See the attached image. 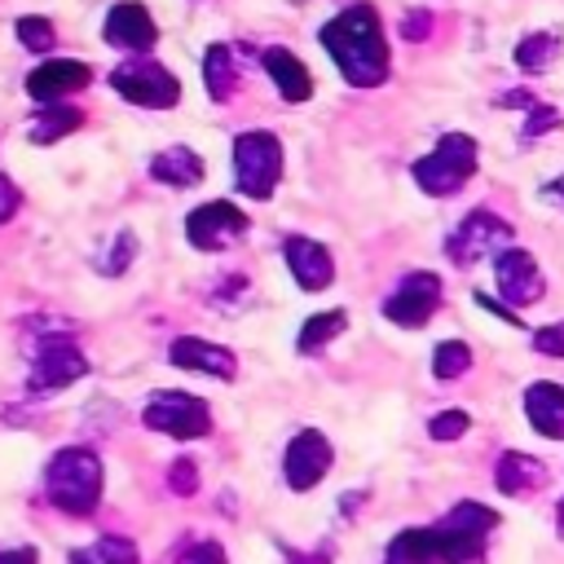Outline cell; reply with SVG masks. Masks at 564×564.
Segmentation results:
<instances>
[{"label": "cell", "instance_id": "obj_38", "mask_svg": "<svg viewBox=\"0 0 564 564\" xmlns=\"http://www.w3.org/2000/svg\"><path fill=\"white\" fill-rule=\"evenodd\" d=\"M476 304H480L485 313H494V317H502L507 326H520V317H516V308H507V304H494V295H476Z\"/></svg>", "mask_w": 564, "mask_h": 564}, {"label": "cell", "instance_id": "obj_8", "mask_svg": "<svg viewBox=\"0 0 564 564\" xmlns=\"http://www.w3.org/2000/svg\"><path fill=\"white\" fill-rule=\"evenodd\" d=\"M141 419H145V427H154L163 436H176V441H194V436L212 432V410L194 392H159V397L145 401Z\"/></svg>", "mask_w": 564, "mask_h": 564}, {"label": "cell", "instance_id": "obj_7", "mask_svg": "<svg viewBox=\"0 0 564 564\" xmlns=\"http://www.w3.org/2000/svg\"><path fill=\"white\" fill-rule=\"evenodd\" d=\"M110 88H115L123 101L145 106V110H167V106H176V97H181V79H176L167 66L145 62V57L115 66V70H110Z\"/></svg>", "mask_w": 564, "mask_h": 564}, {"label": "cell", "instance_id": "obj_14", "mask_svg": "<svg viewBox=\"0 0 564 564\" xmlns=\"http://www.w3.org/2000/svg\"><path fill=\"white\" fill-rule=\"evenodd\" d=\"M88 84H93V70H88V62H75V57L40 62V66L26 75V93H31L40 106H48V101H57V97H70V93H79V88H88Z\"/></svg>", "mask_w": 564, "mask_h": 564}, {"label": "cell", "instance_id": "obj_18", "mask_svg": "<svg viewBox=\"0 0 564 564\" xmlns=\"http://www.w3.org/2000/svg\"><path fill=\"white\" fill-rule=\"evenodd\" d=\"M524 414H529L538 436L564 441V383H555V379L529 383L524 388Z\"/></svg>", "mask_w": 564, "mask_h": 564}, {"label": "cell", "instance_id": "obj_9", "mask_svg": "<svg viewBox=\"0 0 564 564\" xmlns=\"http://www.w3.org/2000/svg\"><path fill=\"white\" fill-rule=\"evenodd\" d=\"M251 229L247 212H238L229 198H216V203H203L185 216V238L198 247V251H220L229 247L234 238H242Z\"/></svg>", "mask_w": 564, "mask_h": 564}, {"label": "cell", "instance_id": "obj_42", "mask_svg": "<svg viewBox=\"0 0 564 564\" xmlns=\"http://www.w3.org/2000/svg\"><path fill=\"white\" fill-rule=\"evenodd\" d=\"M555 524H560V538H564V498H560V507H555Z\"/></svg>", "mask_w": 564, "mask_h": 564}, {"label": "cell", "instance_id": "obj_22", "mask_svg": "<svg viewBox=\"0 0 564 564\" xmlns=\"http://www.w3.org/2000/svg\"><path fill=\"white\" fill-rule=\"evenodd\" d=\"M383 564H441L436 533H432V529H401V533L388 542Z\"/></svg>", "mask_w": 564, "mask_h": 564}, {"label": "cell", "instance_id": "obj_36", "mask_svg": "<svg viewBox=\"0 0 564 564\" xmlns=\"http://www.w3.org/2000/svg\"><path fill=\"white\" fill-rule=\"evenodd\" d=\"M181 564H225V546L220 542H194L181 555Z\"/></svg>", "mask_w": 564, "mask_h": 564}, {"label": "cell", "instance_id": "obj_34", "mask_svg": "<svg viewBox=\"0 0 564 564\" xmlns=\"http://www.w3.org/2000/svg\"><path fill=\"white\" fill-rule=\"evenodd\" d=\"M533 348L542 357H564V322H551V326L533 330Z\"/></svg>", "mask_w": 564, "mask_h": 564}, {"label": "cell", "instance_id": "obj_32", "mask_svg": "<svg viewBox=\"0 0 564 564\" xmlns=\"http://www.w3.org/2000/svg\"><path fill=\"white\" fill-rule=\"evenodd\" d=\"M467 423H471L467 410H441V414L427 423V436H432V441H454V436L467 432Z\"/></svg>", "mask_w": 564, "mask_h": 564}, {"label": "cell", "instance_id": "obj_30", "mask_svg": "<svg viewBox=\"0 0 564 564\" xmlns=\"http://www.w3.org/2000/svg\"><path fill=\"white\" fill-rule=\"evenodd\" d=\"M560 123H564V115H560L555 106L533 101V106H529V119H524V128H520V141H538L542 132H555Z\"/></svg>", "mask_w": 564, "mask_h": 564}, {"label": "cell", "instance_id": "obj_35", "mask_svg": "<svg viewBox=\"0 0 564 564\" xmlns=\"http://www.w3.org/2000/svg\"><path fill=\"white\" fill-rule=\"evenodd\" d=\"M401 35H405V40H427V35H432V13H427V9H410V13L401 18Z\"/></svg>", "mask_w": 564, "mask_h": 564}, {"label": "cell", "instance_id": "obj_41", "mask_svg": "<svg viewBox=\"0 0 564 564\" xmlns=\"http://www.w3.org/2000/svg\"><path fill=\"white\" fill-rule=\"evenodd\" d=\"M286 560H291V564H326V551H317V555H291V551H286Z\"/></svg>", "mask_w": 564, "mask_h": 564}, {"label": "cell", "instance_id": "obj_21", "mask_svg": "<svg viewBox=\"0 0 564 564\" xmlns=\"http://www.w3.org/2000/svg\"><path fill=\"white\" fill-rule=\"evenodd\" d=\"M150 176L159 185H172V189H189L203 181V159L189 150V145H167L150 159Z\"/></svg>", "mask_w": 564, "mask_h": 564}, {"label": "cell", "instance_id": "obj_29", "mask_svg": "<svg viewBox=\"0 0 564 564\" xmlns=\"http://www.w3.org/2000/svg\"><path fill=\"white\" fill-rule=\"evenodd\" d=\"M13 35L22 40V48H31V53H48L53 48V22L48 18H40V13H26V18H18L13 22Z\"/></svg>", "mask_w": 564, "mask_h": 564}, {"label": "cell", "instance_id": "obj_19", "mask_svg": "<svg viewBox=\"0 0 564 564\" xmlns=\"http://www.w3.org/2000/svg\"><path fill=\"white\" fill-rule=\"evenodd\" d=\"M260 62H264L273 88L282 93V101H295V106H300V101L313 97V75H308V66H304L291 48H264Z\"/></svg>", "mask_w": 564, "mask_h": 564}, {"label": "cell", "instance_id": "obj_2", "mask_svg": "<svg viewBox=\"0 0 564 564\" xmlns=\"http://www.w3.org/2000/svg\"><path fill=\"white\" fill-rule=\"evenodd\" d=\"M44 489H48V502L62 507L66 516H88L101 498V463L93 449H57L48 471H44Z\"/></svg>", "mask_w": 564, "mask_h": 564}, {"label": "cell", "instance_id": "obj_13", "mask_svg": "<svg viewBox=\"0 0 564 564\" xmlns=\"http://www.w3.org/2000/svg\"><path fill=\"white\" fill-rule=\"evenodd\" d=\"M330 441L317 432V427H304V432H295L291 436V445H286V454H282V471H286V485L295 489V494H304V489H313L326 471H330Z\"/></svg>", "mask_w": 564, "mask_h": 564}, {"label": "cell", "instance_id": "obj_24", "mask_svg": "<svg viewBox=\"0 0 564 564\" xmlns=\"http://www.w3.org/2000/svg\"><path fill=\"white\" fill-rule=\"evenodd\" d=\"M560 48H564V40H560L555 31H533V35H524V40L516 44V66H520L524 75H542V70H551V62L560 57Z\"/></svg>", "mask_w": 564, "mask_h": 564}, {"label": "cell", "instance_id": "obj_40", "mask_svg": "<svg viewBox=\"0 0 564 564\" xmlns=\"http://www.w3.org/2000/svg\"><path fill=\"white\" fill-rule=\"evenodd\" d=\"M542 198H546V203H564V176L546 181V185H542Z\"/></svg>", "mask_w": 564, "mask_h": 564}, {"label": "cell", "instance_id": "obj_4", "mask_svg": "<svg viewBox=\"0 0 564 564\" xmlns=\"http://www.w3.org/2000/svg\"><path fill=\"white\" fill-rule=\"evenodd\" d=\"M471 176H476V141L467 132H445L436 141V150L414 163V185L432 198L458 194Z\"/></svg>", "mask_w": 564, "mask_h": 564}, {"label": "cell", "instance_id": "obj_25", "mask_svg": "<svg viewBox=\"0 0 564 564\" xmlns=\"http://www.w3.org/2000/svg\"><path fill=\"white\" fill-rule=\"evenodd\" d=\"M203 84L212 93V101H229L238 88V70H234V53L229 44H212L203 57Z\"/></svg>", "mask_w": 564, "mask_h": 564}, {"label": "cell", "instance_id": "obj_26", "mask_svg": "<svg viewBox=\"0 0 564 564\" xmlns=\"http://www.w3.org/2000/svg\"><path fill=\"white\" fill-rule=\"evenodd\" d=\"M84 123V115L75 110V106H40L35 110V119H31V141L35 145H53V141H62L66 132H75Z\"/></svg>", "mask_w": 564, "mask_h": 564}, {"label": "cell", "instance_id": "obj_17", "mask_svg": "<svg viewBox=\"0 0 564 564\" xmlns=\"http://www.w3.org/2000/svg\"><path fill=\"white\" fill-rule=\"evenodd\" d=\"M106 40H110L115 48H123V53H145V48H154L159 26H154V18H150L145 4L123 0V4H115V9L106 13Z\"/></svg>", "mask_w": 564, "mask_h": 564}, {"label": "cell", "instance_id": "obj_1", "mask_svg": "<svg viewBox=\"0 0 564 564\" xmlns=\"http://www.w3.org/2000/svg\"><path fill=\"white\" fill-rule=\"evenodd\" d=\"M322 44L326 53L335 57L339 75L352 84V88H375L388 79V35H383V22L375 13V4H348L339 9L326 26H322Z\"/></svg>", "mask_w": 564, "mask_h": 564}, {"label": "cell", "instance_id": "obj_11", "mask_svg": "<svg viewBox=\"0 0 564 564\" xmlns=\"http://www.w3.org/2000/svg\"><path fill=\"white\" fill-rule=\"evenodd\" d=\"M494 273H498V295L507 308H529L542 300V269L524 247H502L494 256Z\"/></svg>", "mask_w": 564, "mask_h": 564}, {"label": "cell", "instance_id": "obj_28", "mask_svg": "<svg viewBox=\"0 0 564 564\" xmlns=\"http://www.w3.org/2000/svg\"><path fill=\"white\" fill-rule=\"evenodd\" d=\"M467 370H471V348H467L463 339L436 344V352H432V375H436V379H458V375H467Z\"/></svg>", "mask_w": 564, "mask_h": 564}, {"label": "cell", "instance_id": "obj_27", "mask_svg": "<svg viewBox=\"0 0 564 564\" xmlns=\"http://www.w3.org/2000/svg\"><path fill=\"white\" fill-rule=\"evenodd\" d=\"M70 564H137V546H132L128 538L106 533V538H97L93 546L70 551Z\"/></svg>", "mask_w": 564, "mask_h": 564}, {"label": "cell", "instance_id": "obj_31", "mask_svg": "<svg viewBox=\"0 0 564 564\" xmlns=\"http://www.w3.org/2000/svg\"><path fill=\"white\" fill-rule=\"evenodd\" d=\"M132 256H137V238L123 229V234H115V242H110V256L97 264L101 273H110V278H119L128 264H132Z\"/></svg>", "mask_w": 564, "mask_h": 564}, {"label": "cell", "instance_id": "obj_6", "mask_svg": "<svg viewBox=\"0 0 564 564\" xmlns=\"http://www.w3.org/2000/svg\"><path fill=\"white\" fill-rule=\"evenodd\" d=\"M507 242H511V225H507L502 216H494L489 207H471V212L449 229L445 256H449V264L467 269V264H476L480 256H498Z\"/></svg>", "mask_w": 564, "mask_h": 564}, {"label": "cell", "instance_id": "obj_3", "mask_svg": "<svg viewBox=\"0 0 564 564\" xmlns=\"http://www.w3.org/2000/svg\"><path fill=\"white\" fill-rule=\"evenodd\" d=\"M494 529H498V511H494V507L471 502V498L458 502V507L445 511V520L432 529V533H436L441 564H480Z\"/></svg>", "mask_w": 564, "mask_h": 564}, {"label": "cell", "instance_id": "obj_16", "mask_svg": "<svg viewBox=\"0 0 564 564\" xmlns=\"http://www.w3.org/2000/svg\"><path fill=\"white\" fill-rule=\"evenodd\" d=\"M167 361L181 366V370L212 375V379H234V375H238V357H234L225 344H212V339H198V335H181V339H172Z\"/></svg>", "mask_w": 564, "mask_h": 564}, {"label": "cell", "instance_id": "obj_20", "mask_svg": "<svg viewBox=\"0 0 564 564\" xmlns=\"http://www.w3.org/2000/svg\"><path fill=\"white\" fill-rule=\"evenodd\" d=\"M494 485H498L502 494H511V498H524V494H533V489L546 485V467H542L533 454L507 449V454L498 458V467H494Z\"/></svg>", "mask_w": 564, "mask_h": 564}, {"label": "cell", "instance_id": "obj_10", "mask_svg": "<svg viewBox=\"0 0 564 564\" xmlns=\"http://www.w3.org/2000/svg\"><path fill=\"white\" fill-rule=\"evenodd\" d=\"M441 308V278L436 273H405L397 291L383 300V317L397 326H427L432 313Z\"/></svg>", "mask_w": 564, "mask_h": 564}, {"label": "cell", "instance_id": "obj_15", "mask_svg": "<svg viewBox=\"0 0 564 564\" xmlns=\"http://www.w3.org/2000/svg\"><path fill=\"white\" fill-rule=\"evenodd\" d=\"M282 256H286V269L291 278L304 286V291H326L335 282V260L322 242L304 238V234H286L282 238Z\"/></svg>", "mask_w": 564, "mask_h": 564}, {"label": "cell", "instance_id": "obj_23", "mask_svg": "<svg viewBox=\"0 0 564 564\" xmlns=\"http://www.w3.org/2000/svg\"><path fill=\"white\" fill-rule=\"evenodd\" d=\"M348 330V313L344 308H326V313H313L304 326H300V339H295V348L304 352V357H313V352H322L330 339H339Z\"/></svg>", "mask_w": 564, "mask_h": 564}, {"label": "cell", "instance_id": "obj_39", "mask_svg": "<svg viewBox=\"0 0 564 564\" xmlns=\"http://www.w3.org/2000/svg\"><path fill=\"white\" fill-rule=\"evenodd\" d=\"M40 555L31 546H13V551H0V564H35Z\"/></svg>", "mask_w": 564, "mask_h": 564}, {"label": "cell", "instance_id": "obj_37", "mask_svg": "<svg viewBox=\"0 0 564 564\" xmlns=\"http://www.w3.org/2000/svg\"><path fill=\"white\" fill-rule=\"evenodd\" d=\"M13 212H18V189H13L9 176H0V225H4Z\"/></svg>", "mask_w": 564, "mask_h": 564}, {"label": "cell", "instance_id": "obj_33", "mask_svg": "<svg viewBox=\"0 0 564 564\" xmlns=\"http://www.w3.org/2000/svg\"><path fill=\"white\" fill-rule=\"evenodd\" d=\"M167 485H172V494L189 498V494L198 489V467H194V458H176V463L167 467Z\"/></svg>", "mask_w": 564, "mask_h": 564}, {"label": "cell", "instance_id": "obj_5", "mask_svg": "<svg viewBox=\"0 0 564 564\" xmlns=\"http://www.w3.org/2000/svg\"><path fill=\"white\" fill-rule=\"evenodd\" d=\"M234 181L247 198H269L282 181V141L264 128L238 132V141H234Z\"/></svg>", "mask_w": 564, "mask_h": 564}, {"label": "cell", "instance_id": "obj_12", "mask_svg": "<svg viewBox=\"0 0 564 564\" xmlns=\"http://www.w3.org/2000/svg\"><path fill=\"white\" fill-rule=\"evenodd\" d=\"M84 375H88V357L70 339H48V344H40V352L31 361L26 388L35 397H44V392H57V388H66V383H75Z\"/></svg>", "mask_w": 564, "mask_h": 564}]
</instances>
